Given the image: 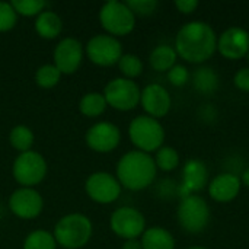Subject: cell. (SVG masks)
Masks as SVG:
<instances>
[{
	"label": "cell",
	"mask_w": 249,
	"mask_h": 249,
	"mask_svg": "<svg viewBox=\"0 0 249 249\" xmlns=\"http://www.w3.org/2000/svg\"><path fill=\"white\" fill-rule=\"evenodd\" d=\"M174 48L178 58L190 64L201 66L217 51L216 31L204 20H191L177 32Z\"/></svg>",
	"instance_id": "obj_1"
},
{
	"label": "cell",
	"mask_w": 249,
	"mask_h": 249,
	"mask_svg": "<svg viewBox=\"0 0 249 249\" xmlns=\"http://www.w3.org/2000/svg\"><path fill=\"white\" fill-rule=\"evenodd\" d=\"M158 175L153 156L140 150L124 153L115 168V177L123 188L130 191H143L149 188Z\"/></svg>",
	"instance_id": "obj_2"
},
{
	"label": "cell",
	"mask_w": 249,
	"mask_h": 249,
	"mask_svg": "<svg viewBox=\"0 0 249 249\" xmlns=\"http://www.w3.org/2000/svg\"><path fill=\"white\" fill-rule=\"evenodd\" d=\"M53 235L63 249H80L88 245L93 235L92 220L82 213H70L58 219Z\"/></svg>",
	"instance_id": "obj_3"
},
{
	"label": "cell",
	"mask_w": 249,
	"mask_h": 249,
	"mask_svg": "<svg viewBox=\"0 0 249 249\" xmlns=\"http://www.w3.org/2000/svg\"><path fill=\"white\" fill-rule=\"evenodd\" d=\"M128 137L136 150L152 155L163 146L166 133L159 120L144 114L137 115L130 121Z\"/></svg>",
	"instance_id": "obj_4"
},
{
	"label": "cell",
	"mask_w": 249,
	"mask_h": 249,
	"mask_svg": "<svg viewBox=\"0 0 249 249\" xmlns=\"http://www.w3.org/2000/svg\"><path fill=\"white\" fill-rule=\"evenodd\" d=\"M99 23L108 35L125 36L136 28V15L125 1L109 0L99 9Z\"/></svg>",
	"instance_id": "obj_5"
},
{
	"label": "cell",
	"mask_w": 249,
	"mask_h": 249,
	"mask_svg": "<svg viewBox=\"0 0 249 249\" xmlns=\"http://www.w3.org/2000/svg\"><path fill=\"white\" fill-rule=\"evenodd\" d=\"M210 206L200 194H191L182 198L177 209L179 226L193 235L201 233L210 223Z\"/></svg>",
	"instance_id": "obj_6"
},
{
	"label": "cell",
	"mask_w": 249,
	"mask_h": 249,
	"mask_svg": "<svg viewBox=\"0 0 249 249\" xmlns=\"http://www.w3.org/2000/svg\"><path fill=\"white\" fill-rule=\"evenodd\" d=\"M48 172V165L45 158L35 152H23L16 156L12 165V175L20 187L32 188L44 181Z\"/></svg>",
	"instance_id": "obj_7"
},
{
	"label": "cell",
	"mask_w": 249,
	"mask_h": 249,
	"mask_svg": "<svg viewBox=\"0 0 249 249\" xmlns=\"http://www.w3.org/2000/svg\"><path fill=\"white\" fill-rule=\"evenodd\" d=\"M104 96L107 101V105L121 111H133L140 105V95L142 89L134 80L125 79V77H115L109 80L104 89Z\"/></svg>",
	"instance_id": "obj_8"
},
{
	"label": "cell",
	"mask_w": 249,
	"mask_h": 249,
	"mask_svg": "<svg viewBox=\"0 0 249 249\" xmlns=\"http://www.w3.org/2000/svg\"><path fill=\"white\" fill-rule=\"evenodd\" d=\"M85 54L90 63L99 67H111L118 64L124 53L118 38L108 34H96L85 45Z\"/></svg>",
	"instance_id": "obj_9"
},
{
	"label": "cell",
	"mask_w": 249,
	"mask_h": 249,
	"mask_svg": "<svg viewBox=\"0 0 249 249\" xmlns=\"http://www.w3.org/2000/svg\"><path fill=\"white\" fill-rule=\"evenodd\" d=\"M109 228L112 233L118 238L128 241V239H140L144 233L146 228V217L143 213L134 207L123 206L112 212L109 217Z\"/></svg>",
	"instance_id": "obj_10"
},
{
	"label": "cell",
	"mask_w": 249,
	"mask_h": 249,
	"mask_svg": "<svg viewBox=\"0 0 249 249\" xmlns=\"http://www.w3.org/2000/svg\"><path fill=\"white\" fill-rule=\"evenodd\" d=\"M85 191L88 197L98 204H112L120 198L123 187L115 175L105 171H98L88 177Z\"/></svg>",
	"instance_id": "obj_11"
},
{
	"label": "cell",
	"mask_w": 249,
	"mask_h": 249,
	"mask_svg": "<svg viewBox=\"0 0 249 249\" xmlns=\"http://www.w3.org/2000/svg\"><path fill=\"white\" fill-rule=\"evenodd\" d=\"M85 140L90 150L96 153H111L121 143V130L111 121H99L88 128Z\"/></svg>",
	"instance_id": "obj_12"
},
{
	"label": "cell",
	"mask_w": 249,
	"mask_h": 249,
	"mask_svg": "<svg viewBox=\"0 0 249 249\" xmlns=\"http://www.w3.org/2000/svg\"><path fill=\"white\" fill-rule=\"evenodd\" d=\"M85 47L76 38L67 36L58 41L53 51V64L61 74H73L82 66Z\"/></svg>",
	"instance_id": "obj_13"
},
{
	"label": "cell",
	"mask_w": 249,
	"mask_h": 249,
	"mask_svg": "<svg viewBox=\"0 0 249 249\" xmlns=\"http://www.w3.org/2000/svg\"><path fill=\"white\" fill-rule=\"evenodd\" d=\"M209 168L204 160L193 158L182 166V179L178 185L177 196L182 200L191 194H198L209 185Z\"/></svg>",
	"instance_id": "obj_14"
},
{
	"label": "cell",
	"mask_w": 249,
	"mask_h": 249,
	"mask_svg": "<svg viewBox=\"0 0 249 249\" xmlns=\"http://www.w3.org/2000/svg\"><path fill=\"white\" fill-rule=\"evenodd\" d=\"M9 210L19 219L31 220L38 217L44 209V198L35 188L20 187L9 197Z\"/></svg>",
	"instance_id": "obj_15"
},
{
	"label": "cell",
	"mask_w": 249,
	"mask_h": 249,
	"mask_svg": "<svg viewBox=\"0 0 249 249\" xmlns=\"http://www.w3.org/2000/svg\"><path fill=\"white\" fill-rule=\"evenodd\" d=\"M217 53L231 61L241 60L249 53V32L241 26H231L217 35Z\"/></svg>",
	"instance_id": "obj_16"
},
{
	"label": "cell",
	"mask_w": 249,
	"mask_h": 249,
	"mask_svg": "<svg viewBox=\"0 0 249 249\" xmlns=\"http://www.w3.org/2000/svg\"><path fill=\"white\" fill-rule=\"evenodd\" d=\"M140 105L146 115L160 120L166 117L172 107V98L168 89L159 83H150L142 89Z\"/></svg>",
	"instance_id": "obj_17"
},
{
	"label": "cell",
	"mask_w": 249,
	"mask_h": 249,
	"mask_svg": "<svg viewBox=\"0 0 249 249\" xmlns=\"http://www.w3.org/2000/svg\"><path fill=\"white\" fill-rule=\"evenodd\" d=\"M242 190V184L239 179V175L232 172H222L216 175L207 185L209 197L216 203H232L235 198H238L239 193Z\"/></svg>",
	"instance_id": "obj_18"
},
{
	"label": "cell",
	"mask_w": 249,
	"mask_h": 249,
	"mask_svg": "<svg viewBox=\"0 0 249 249\" xmlns=\"http://www.w3.org/2000/svg\"><path fill=\"white\" fill-rule=\"evenodd\" d=\"M191 79H193L194 89L201 95H213L214 92H217L220 86V77L217 71L206 64L198 66L194 70Z\"/></svg>",
	"instance_id": "obj_19"
},
{
	"label": "cell",
	"mask_w": 249,
	"mask_h": 249,
	"mask_svg": "<svg viewBox=\"0 0 249 249\" xmlns=\"http://www.w3.org/2000/svg\"><path fill=\"white\" fill-rule=\"evenodd\" d=\"M140 242L143 249H175L177 247L174 235L162 226L147 228L142 235Z\"/></svg>",
	"instance_id": "obj_20"
},
{
	"label": "cell",
	"mask_w": 249,
	"mask_h": 249,
	"mask_svg": "<svg viewBox=\"0 0 249 249\" xmlns=\"http://www.w3.org/2000/svg\"><path fill=\"white\" fill-rule=\"evenodd\" d=\"M34 26H35L36 34L41 38H44V39H55L63 31V20L55 12L45 9L44 12H41L35 18Z\"/></svg>",
	"instance_id": "obj_21"
},
{
	"label": "cell",
	"mask_w": 249,
	"mask_h": 249,
	"mask_svg": "<svg viewBox=\"0 0 249 249\" xmlns=\"http://www.w3.org/2000/svg\"><path fill=\"white\" fill-rule=\"evenodd\" d=\"M178 60V54L172 45L160 44L152 50L149 54V64L155 71L159 73H168Z\"/></svg>",
	"instance_id": "obj_22"
},
{
	"label": "cell",
	"mask_w": 249,
	"mask_h": 249,
	"mask_svg": "<svg viewBox=\"0 0 249 249\" xmlns=\"http://www.w3.org/2000/svg\"><path fill=\"white\" fill-rule=\"evenodd\" d=\"M107 101L101 92H88L79 101V111L86 118H96L107 109Z\"/></svg>",
	"instance_id": "obj_23"
},
{
	"label": "cell",
	"mask_w": 249,
	"mask_h": 249,
	"mask_svg": "<svg viewBox=\"0 0 249 249\" xmlns=\"http://www.w3.org/2000/svg\"><path fill=\"white\" fill-rule=\"evenodd\" d=\"M34 142H35V134L34 131L25 125V124H18L15 125L10 133H9V143L10 146L18 150L19 153H23V152H29L32 150V146H34Z\"/></svg>",
	"instance_id": "obj_24"
},
{
	"label": "cell",
	"mask_w": 249,
	"mask_h": 249,
	"mask_svg": "<svg viewBox=\"0 0 249 249\" xmlns=\"http://www.w3.org/2000/svg\"><path fill=\"white\" fill-rule=\"evenodd\" d=\"M153 160L156 168L163 172H172L181 165V156L172 146H162L158 152H155Z\"/></svg>",
	"instance_id": "obj_25"
},
{
	"label": "cell",
	"mask_w": 249,
	"mask_h": 249,
	"mask_svg": "<svg viewBox=\"0 0 249 249\" xmlns=\"http://www.w3.org/2000/svg\"><path fill=\"white\" fill-rule=\"evenodd\" d=\"M57 242L53 232L45 229H35L29 232L23 241V249H57Z\"/></svg>",
	"instance_id": "obj_26"
},
{
	"label": "cell",
	"mask_w": 249,
	"mask_h": 249,
	"mask_svg": "<svg viewBox=\"0 0 249 249\" xmlns=\"http://www.w3.org/2000/svg\"><path fill=\"white\" fill-rule=\"evenodd\" d=\"M117 66H118V70L123 74V77L130 79V80H134L136 77L142 76V73L144 70V64L142 61V58L133 53L123 54Z\"/></svg>",
	"instance_id": "obj_27"
},
{
	"label": "cell",
	"mask_w": 249,
	"mask_h": 249,
	"mask_svg": "<svg viewBox=\"0 0 249 249\" xmlns=\"http://www.w3.org/2000/svg\"><path fill=\"white\" fill-rule=\"evenodd\" d=\"M61 73L54 64H42L35 71V83L42 89H53L61 80Z\"/></svg>",
	"instance_id": "obj_28"
},
{
	"label": "cell",
	"mask_w": 249,
	"mask_h": 249,
	"mask_svg": "<svg viewBox=\"0 0 249 249\" xmlns=\"http://www.w3.org/2000/svg\"><path fill=\"white\" fill-rule=\"evenodd\" d=\"M10 4L13 6L18 16L25 18H36L48 6V3L44 0H12Z\"/></svg>",
	"instance_id": "obj_29"
},
{
	"label": "cell",
	"mask_w": 249,
	"mask_h": 249,
	"mask_svg": "<svg viewBox=\"0 0 249 249\" xmlns=\"http://www.w3.org/2000/svg\"><path fill=\"white\" fill-rule=\"evenodd\" d=\"M18 18L19 16L10 1H0V32L13 29L18 23Z\"/></svg>",
	"instance_id": "obj_30"
},
{
	"label": "cell",
	"mask_w": 249,
	"mask_h": 249,
	"mask_svg": "<svg viewBox=\"0 0 249 249\" xmlns=\"http://www.w3.org/2000/svg\"><path fill=\"white\" fill-rule=\"evenodd\" d=\"M166 77L169 80V83L175 88H184L185 85H188L190 79H191V73L187 69V66L184 64H175L168 73Z\"/></svg>",
	"instance_id": "obj_31"
},
{
	"label": "cell",
	"mask_w": 249,
	"mask_h": 249,
	"mask_svg": "<svg viewBox=\"0 0 249 249\" xmlns=\"http://www.w3.org/2000/svg\"><path fill=\"white\" fill-rule=\"evenodd\" d=\"M125 3L136 16H150L159 6L156 0H127Z\"/></svg>",
	"instance_id": "obj_32"
},
{
	"label": "cell",
	"mask_w": 249,
	"mask_h": 249,
	"mask_svg": "<svg viewBox=\"0 0 249 249\" xmlns=\"http://www.w3.org/2000/svg\"><path fill=\"white\" fill-rule=\"evenodd\" d=\"M233 85L238 90L249 93V66L239 69L233 76Z\"/></svg>",
	"instance_id": "obj_33"
},
{
	"label": "cell",
	"mask_w": 249,
	"mask_h": 249,
	"mask_svg": "<svg viewBox=\"0 0 249 249\" xmlns=\"http://www.w3.org/2000/svg\"><path fill=\"white\" fill-rule=\"evenodd\" d=\"M198 6H200V1L198 0H177L175 1V7L182 15H191V13H194L198 9Z\"/></svg>",
	"instance_id": "obj_34"
},
{
	"label": "cell",
	"mask_w": 249,
	"mask_h": 249,
	"mask_svg": "<svg viewBox=\"0 0 249 249\" xmlns=\"http://www.w3.org/2000/svg\"><path fill=\"white\" fill-rule=\"evenodd\" d=\"M201 111H203V115H206L204 117V121H214V118H217V111L210 105V104H207L206 107H203L201 108Z\"/></svg>",
	"instance_id": "obj_35"
},
{
	"label": "cell",
	"mask_w": 249,
	"mask_h": 249,
	"mask_svg": "<svg viewBox=\"0 0 249 249\" xmlns=\"http://www.w3.org/2000/svg\"><path fill=\"white\" fill-rule=\"evenodd\" d=\"M121 249H143V247H142L140 239H128V241H124Z\"/></svg>",
	"instance_id": "obj_36"
},
{
	"label": "cell",
	"mask_w": 249,
	"mask_h": 249,
	"mask_svg": "<svg viewBox=\"0 0 249 249\" xmlns=\"http://www.w3.org/2000/svg\"><path fill=\"white\" fill-rule=\"evenodd\" d=\"M239 179H241V184H242L244 187L249 188V166L248 168H245V169L241 172V175H239Z\"/></svg>",
	"instance_id": "obj_37"
},
{
	"label": "cell",
	"mask_w": 249,
	"mask_h": 249,
	"mask_svg": "<svg viewBox=\"0 0 249 249\" xmlns=\"http://www.w3.org/2000/svg\"><path fill=\"white\" fill-rule=\"evenodd\" d=\"M187 249H209V248H206V247H200V245H197V247H190V248H187Z\"/></svg>",
	"instance_id": "obj_38"
},
{
	"label": "cell",
	"mask_w": 249,
	"mask_h": 249,
	"mask_svg": "<svg viewBox=\"0 0 249 249\" xmlns=\"http://www.w3.org/2000/svg\"><path fill=\"white\" fill-rule=\"evenodd\" d=\"M247 60H248V63H249V53H248V55H247Z\"/></svg>",
	"instance_id": "obj_39"
}]
</instances>
